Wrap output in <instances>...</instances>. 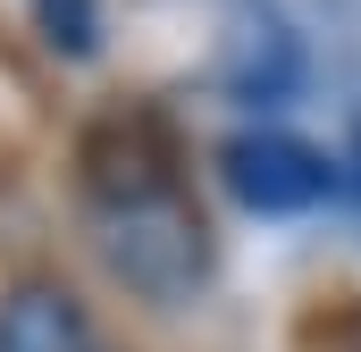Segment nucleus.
<instances>
[{"instance_id": "423d86ee", "label": "nucleus", "mask_w": 361, "mask_h": 352, "mask_svg": "<svg viewBox=\"0 0 361 352\" xmlns=\"http://www.w3.org/2000/svg\"><path fill=\"white\" fill-rule=\"evenodd\" d=\"M345 193L361 201V118H353V143H345Z\"/></svg>"}, {"instance_id": "39448f33", "label": "nucleus", "mask_w": 361, "mask_h": 352, "mask_svg": "<svg viewBox=\"0 0 361 352\" xmlns=\"http://www.w3.org/2000/svg\"><path fill=\"white\" fill-rule=\"evenodd\" d=\"M25 8H34V34L59 59H92L101 51V0H25Z\"/></svg>"}, {"instance_id": "f257e3e1", "label": "nucleus", "mask_w": 361, "mask_h": 352, "mask_svg": "<svg viewBox=\"0 0 361 352\" xmlns=\"http://www.w3.org/2000/svg\"><path fill=\"white\" fill-rule=\"evenodd\" d=\"M92 244H101L109 277H126L143 302H185L219 260L210 252V218L185 201V184L92 201Z\"/></svg>"}, {"instance_id": "7ed1b4c3", "label": "nucleus", "mask_w": 361, "mask_h": 352, "mask_svg": "<svg viewBox=\"0 0 361 352\" xmlns=\"http://www.w3.org/2000/svg\"><path fill=\"white\" fill-rule=\"evenodd\" d=\"M219 84H227V101H252V109L294 101V92H302V42H294V25L269 17V8H244V17L227 25Z\"/></svg>"}, {"instance_id": "f03ea898", "label": "nucleus", "mask_w": 361, "mask_h": 352, "mask_svg": "<svg viewBox=\"0 0 361 352\" xmlns=\"http://www.w3.org/2000/svg\"><path fill=\"white\" fill-rule=\"evenodd\" d=\"M219 176L252 218H302L328 193H345V160H328L319 143L286 134V126H244L219 143Z\"/></svg>"}, {"instance_id": "20e7f679", "label": "nucleus", "mask_w": 361, "mask_h": 352, "mask_svg": "<svg viewBox=\"0 0 361 352\" xmlns=\"http://www.w3.org/2000/svg\"><path fill=\"white\" fill-rule=\"evenodd\" d=\"M0 352H101V344L68 285H17L0 302Z\"/></svg>"}]
</instances>
